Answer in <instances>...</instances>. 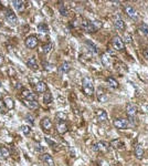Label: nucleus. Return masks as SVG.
I'll list each match as a JSON object with an SVG mask.
<instances>
[{
    "label": "nucleus",
    "instance_id": "25",
    "mask_svg": "<svg viewBox=\"0 0 148 166\" xmlns=\"http://www.w3.org/2000/svg\"><path fill=\"white\" fill-rule=\"evenodd\" d=\"M86 46H87V48H89L90 50H91V52H93L94 54H97L98 53V49H97V47L94 44L92 41H90V40H86Z\"/></svg>",
    "mask_w": 148,
    "mask_h": 166
},
{
    "label": "nucleus",
    "instance_id": "9",
    "mask_svg": "<svg viewBox=\"0 0 148 166\" xmlns=\"http://www.w3.org/2000/svg\"><path fill=\"white\" fill-rule=\"evenodd\" d=\"M137 107L134 105L133 103H129V104H127V107H126V113L128 115V117H135L136 114H137Z\"/></svg>",
    "mask_w": 148,
    "mask_h": 166
},
{
    "label": "nucleus",
    "instance_id": "38",
    "mask_svg": "<svg viewBox=\"0 0 148 166\" xmlns=\"http://www.w3.org/2000/svg\"><path fill=\"white\" fill-rule=\"evenodd\" d=\"M144 55H145V58L148 60V49H146V50L144 51Z\"/></svg>",
    "mask_w": 148,
    "mask_h": 166
},
{
    "label": "nucleus",
    "instance_id": "17",
    "mask_svg": "<svg viewBox=\"0 0 148 166\" xmlns=\"http://www.w3.org/2000/svg\"><path fill=\"white\" fill-rule=\"evenodd\" d=\"M114 26H115V28L117 30H119V31H124V30H125V22H124L119 17H117L115 19Z\"/></svg>",
    "mask_w": 148,
    "mask_h": 166
},
{
    "label": "nucleus",
    "instance_id": "20",
    "mask_svg": "<svg viewBox=\"0 0 148 166\" xmlns=\"http://www.w3.org/2000/svg\"><path fill=\"white\" fill-rule=\"evenodd\" d=\"M27 65H28V68L32 69V70H38V63H37V60L35 58H31L27 61Z\"/></svg>",
    "mask_w": 148,
    "mask_h": 166
},
{
    "label": "nucleus",
    "instance_id": "26",
    "mask_svg": "<svg viewBox=\"0 0 148 166\" xmlns=\"http://www.w3.org/2000/svg\"><path fill=\"white\" fill-rule=\"evenodd\" d=\"M4 103L7 110H11V109L14 107V102H13V100L11 98H6L4 100Z\"/></svg>",
    "mask_w": 148,
    "mask_h": 166
},
{
    "label": "nucleus",
    "instance_id": "30",
    "mask_svg": "<svg viewBox=\"0 0 148 166\" xmlns=\"http://www.w3.org/2000/svg\"><path fill=\"white\" fill-rule=\"evenodd\" d=\"M55 119L58 120L59 122H64V121L66 120V113L60 111V112H58V113L55 114Z\"/></svg>",
    "mask_w": 148,
    "mask_h": 166
},
{
    "label": "nucleus",
    "instance_id": "40",
    "mask_svg": "<svg viewBox=\"0 0 148 166\" xmlns=\"http://www.w3.org/2000/svg\"><path fill=\"white\" fill-rule=\"evenodd\" d=\"M0 86H1V83H0Z\"/></svg>",
    "mask_w": 148,
    "mask_h": 166
},
{
    "label": "nucleus",
    "instance_id": "7",
    "mask_svg": "<svg viewBox=\"0 0 148 166\" xmlns=\"http://www.w3.org/2000/svg\"><path fill=\"white\" fill-rule=\"evenodd\" d=\"M114 126L118 130H124V128H127L128 126V121L126 119H116L114 120Z\"/></svg>",
    "mask_w": 148,
    "mask_h": 166
},
{
    "label": "nucleus",
    "instance_id": "12",
    "mask_svg": "<svg viewBox=\"0 0 148 166\" xmlns=\"http://www.w3.org/2000/svg\"><path fill=\"white\" fill-rule=\"evenodd\" d=\"M41 128H42L43 131L49 132L51 128H52V122H51V120L48 119V117H44V119L41 121Z\"/></svg>",
    "mask_w": 148,
    "mask_h": 166
},
{
    "label": "nucleus",
    "instance_id": "34",
    "mask_svg": "<svg viewBox=\"0 0 148 166\" xmlns=\"http://www.w3.org/2000/svg\"><path fill=\"white\" fill-rule=\"evenodd\" d=\"M59 11H60V13H61L62 16H64V17H65V16H68V13H69L66 7H65V6H63V4H62V2H61V6L59 7Z\"/></svg>",
    "mask_w": 148,
    "mask_h": 166
},
{
    "label": "nucleus",
    "instance_id": "19",
    "mask_svg": "<svg viewBox=\"0 0 148 166\" xmlns=\"http://www.w3.org/2000/svg\"><path fill=\"white\" fill-rule=\"evenodd\" d=\"M37 30L40 34H48L49 33V27L45 25V23H40L37 27Z\"/></svg>",
    "mask_w": 148,
    "mask_h": 166
},
{
    "label": "nucleus",
    "instance_id": "37",
    "mask_svg": "<svg viewBox=\"0 0 148 166\" xmlns=\"http://www.w3.org/2000/svg\"><path fill=\"white\" fill-rule=\"evenodd\" d=\"M4 62V58L2 57V55H0V65H2Z\"/></svg>",
    "mask_w": 148,
    "mask_h": 166
},
{
    "label": "nucleus",
    "instance_id": "1",
    "mask_svg": "<svg viewBox=\"0 0 148 166\" xmlns=\"http://www.w3.org/2000/svg\"><path fill=\"white\" fill-rule=\"evenodd\" d=\"M82 86H83V92H84L87 96H91L93 95L94 93V84H93V80L91 78L86 77L83 79V83H82Z\"/></svg>",
    "mask_w": 148,
    "mask_h": 166
},
{
    "label": "nucleus",
    "instance_id": "35",
    "mask_svg": "<svg viewBox=\"0 0 148 166\" xmlns=\"http://www.w3.org/2000/svg\"><path fill=\"white\" fill-rule=\"evenodd\" d=\"M21 131H22V133H23L25 135H29L30 132H31V128H30V126H28V125H22V126H21Z\"/></svg>",
    "mask_w": 148,
    "mask_h": 166
},
{
    "label": "nucleus",
    "instance_id": "6",
    "mask_svg": "<svg viewBox=\"0 0 148 166\" xmlns=\"http://www.w3.org/2000/svg\"><path fill=\"white\" fill-rule=\"evenodd\" d=\"M25 47L27 48H29V49H34V48L38 46L39 40L35 36H30V37H28V38L25 39Z\"/></svg>",
    "mask_w": 148,
    "mask_h": 166
},
{
    "label": "nucleus",
    "instance_id": "13",
    "mask_svg": "<svg viewBox=\"0 0 148 166\" xmlns=\"http://www.w3.org/2000/svg\"><path fill=\"white\" fill-rule=\"evenodd\" d=\"M41 159L43 161V163L47 166H55L54 161H53V157L51 156L50 154H43Z\"/></svg>",
    "mask_w": 148,
    "mask_h": 166
},
{
    "label": "nucleus",
    "instance_id": "3",
    "mask_svg": "<svg viewBox=\"0 0 148 166\" xmlns=\"http://www.w3.org/2000/svg\"><path fill=\"white\" fill-rule=\"evenodd\" d=\"M91 149H93L94 152H103V153H105V152L108 151V144L101 141V142H97V143L92 145Z\"/></svg>",
    "mask_w": 148,
    "mask_h": 166
},
{
    "label": "nucleus",
    "instance_id": "14",
    "mask_svg": "<svg viewBox=\"0 0 148 166\" xmlns=\"http://www.w3.org/2000/svg\"><path fill=\"white\" fill-rule=\"evenodd\" d=\"M96 95H97L98 101H101V102H104V101L107 100V94H106L105 90L103 89L102 86H100V88L97 89V91H96Z\"/></svg>",
    "mask_w": 148,
    "mask_h": 166
},
{
    "label": "nucleus",
    "instance_id": "32",
    "mask_svg": "<svg viewBox=\"0 0 148 166\" xmlns=\"http://www.w3.org/2000/svg\"><path fill=\"white\" fill-rule=\"evenodd\" d=\"M102 62H103V64L106 65V67H110V58L107 54H103L102 55Z\"/></svg>",
    "mask_w": 148,
    "mask_h": 166
},
{
    "label": "nucleus",
    "instance_id": "21",
    "mask_svg": "<svg viewBox=\"0 0 148 166\" xmlns=\"http://www.w3.org/2000/svg\"><path fill=\"white\" fill-rule=\"evenodd\" d=\"M70 69H71L70 63H68V62H63V63L59 67V72L60 73H68L69 71H70Z\"/></svg>",
    "mask_w": 148,
    "mask_h": 166
},
{
    "label": "nucleus",
    "instance_id": "41",
    "mask_svg": "<svg viewBox=\"0 0 148 166\" xmlns=\"http://www.w3.org/2000/svg\"><path fill=\"white\" fill-rule=\"evenodd\" d=\"M0 27H1V23H0Z\"/></svg>",
    "mask_w": 148,
    "mask_h": 166
},
{
    "label": "nucleus",
    "instance_id": "24",
    "mask_svg": "<svg viewBox=\"0 0 148 166\" xmlns=\"http://www.w3.org/2000/svg\"><path fill=\"white\" fill-rule=\"evenodd\" d=\"M0 155L4 158H8V157H10L11 153H10V151H9L8 147H6V146H0Z\"/></svg>",
    "mask_w": 148,
    "mask_h": 166
},
{
    "label": "nucleus",
    "instance_id": "28",
    "mask_svg": "<svg viewBox=\"0 0 148 166\" xmlns=\"http://www.w3.org/2000/svg\"><path fill=\"white\" fill-rule=\"evenodd\" d=\"M52 101H53V96H52L51 92H45L44 95H43V103L48 105V104H50Z\"/></svg>",
    "mask_w": 148,
    "mask_h": 166
},
{
    "label": "nucleus",
    "instance_id": "5",
    "mask_svg": "<svg viewBox=\"0 0 148 166\" xmlns=\"http://www.w3.org/2000/svg\"><path fill=\"white\" fill-rule=\"evenodd\" d=\"M112 44H113L114 49L118 50V51L124 50V48H125V43H124V41L122 40V38L118 37V36H115L114 38H113V40H112Z\"/></svg>",
    "mask_w": 148,
    "mask_h": 166
},
{
    "label": "nucleus",
    "instance_id": "22",
    "mask_svg": "<svg viewBox=\"0 0 148 166\" xmlns=\"http://www.w3.org/2000/svg\"><path fill=\"white\" fill-rule=\"evenodd\" d=\"M106 83L110 85L112 89H116V88H118V82L115 80L114 78L112 77H108L106 79Z\"/></svg>",
    "mask_w": 148,
    "mask_h": 166
},
{
    "label": "nucleus",
    "instance_id": "18",
    "mask_svg": "<svg viewBox=\"0 0 148 166\" xmlns=\"http://www.w3.org/2000/svg\"><path fill=\"white\" fill-rule=\"evenodd\" d=\"M135 155L138 159H142V158L144 157V149H143L142 145L137 144L135 146Z\"/></svg>",
    "mask_w": 148,
    "mask_h": 166
},
{
    "label": "nucleus",
    "instance_id": "16",
    "mask_svg": "<svg viewBox=\"0 0 148 166\" xmlns=\"http://www.w3.org/2000/svg\"><path fill=\"white\" fill-rule=\"evenodd\" d=\"M56 131L60 134H64V133H66L69 131L68 125L65 124V122H59L56 124Z\"/></svg>",
    "mask_w": 148,
    "mask_h": 166
},
{
    "label": "nucleus",
    "instance_id": "33",
    "mask_svg": "<svg viewBox=\"0 0 148 166\" xmlns=\"http://www.w3.org/2000/svg\"><path fill=\"white\" fill-rule=\"evenodd\" d=\"M139 30L142 31V33L145 34L146 37H148V26L146 23H142L139 27Z\"/></svg>",
    "mask_w": 148,
    "mask_h": 166
},
{
    "label": "nucleus",
    "instance_id": "31",
    "mask_svg": "<svg viewBox=\"0 0 148 166\" xmlns=\"http://www.w3.org/2000/svg\"><path fill=\"white\" fill-rule=\"evenodd\" d=\"M51 50H52V43L51 42H48V43H45V44H43V47H42L43 53L48 54V53L51 52Z\"/></svg>",
    "mask_w": 148,
    "mask_h": 166
},
{
    "label": "nucleus",
    "instance_id": "36",
    "mask_svg": "<svg viewBox=\"0 0 148 166\" xmlns=\"http://www.w3.org/2000/svg\"><path fill=\"white\" fill-rule=\"evenodd\" d=\"M125 39H126V41H127L128 43L131 42V34H129V33L125 34Z\"/></svg>",
    "mask_w": 148,
    "mask_h": 166
},
{
    "label": "nucleus",
    "instance_id": "10",
    "mask_svg": "<svg viewBox=\"0 0 148 166\" xmlns=\"http://www.w3.org/2000/svg\"><path fill=\"white\" fill-rule=\"evenodd\" d=\"M34 90H35L38 93H45L48 90V86L43 81H38L34 84Z\"/></svg>",
    "mask_w": 148,
    "mask_h": 166
},
{
    "label": "nucleus",
    "instance_id": "4",
    "mask_svg": "<svg viewBox=\"0 0 148 166\" xmlns=\"http://www.w3.org/2000/svg\"><path fill=\"white\" fill-rule=\"evenodd\" d=\"M4 17H6V20H7L9 23H11V25H17V22H18L17 16L12 12L11 9H6V10H4Z\"/></svg>",
    "mask_w": 148,
    "mask_h": 166
},
{
    "label": "nucleus",
    "instance_id": "11",
    "mask_svg": "<svg viewBox=\"0 0 148 166\" xmlns=\"http://www.w3.org/2000/svg\"><path fill=\"white\" fill-rule=\"evenodd\" d=\"M125 11H126L127 16L131 19H134V20H137V18H138V13L136 11L135 9L133 8L131 6H126L125 7Z\"/></svg>",
    "mask_w": 148,
    "mask_h": 166
},
{
    "label": "nucleus",
    "instance_id": "39",
    "mask_svg": "<svg viewBox=\"0 0 148 166\" xmlns=\"http://www.w3.org/2000/svg\"><path fill=\"white\" fill-rule=\"evenodd\" d=\"M144 110H145V111H147V112H148V104L144 107Z\"/></svg>",
    "mask_w": 148,
    "mask_h": 166
},
{
    "label": "nucleus",
    "instance_id": "2",
    "mask_svg": "<svg viewBox=\"0 0 148 166\" xmlns=\"http://www.w3.org/2000/svg\"><path fill=\"white\" fill-rule=\"evenodd\" d=\"M82 28H83L84 31L90 32V33H93L95 31H97V29H98L94 22H91V21H89V20H83V21H82Z\"/></svg>",
    "mask_w": 148,
    "mask_h": 166
},
{
    "label": "nucleus",
    "instance_id": "27",
    "mask_svg": "<svg viewBox=\"0 0 148 166\" xmlns=\"http://www.w3.org/2000/svg\"><path fill=\"white\" fill-rule=\"evenodd\" d=\"M96 115H97V119L101 121V122H104L107 120V113H106V111L104 110H98L96 112Z\"/></svg>",
    "mask_w": 148,
    "mask_h": 166
},
{
    "label": "nucleus",
    "instance_id": "15",
    "mask_svg": "<svg viewBox=\"0 0 148 166\" xmlns=\"http://www.w3.org/2000/svg\"><path fill=\"white\" fill-rule=\"evenodd\" d=\"M25 1H20V0H14V1H12V6L19 12H22L25 10Z\"/></svg>",
    "mask_w": 148,
    "mask_h": 166
},
{
    "label": "nucleus",
    "instance_id": "29",
    "mask_svg": "<svg viewBox=\"0 0 148 166\" xmlns=\"http://www.w3.org/2000/svg\"><path fill=\"white\" fill-rule=\"evenodd\" d=\"M25 105L29 107L30 110H37L39 107V103L37 101H25Z\"/></svg>",
    "mask_w": 148,
    "mask_h": 166
},
{
    "label": "nucleus",
    "instance_id": "23",
    "mask_svg": "<svg viewBox=\"0 0 148 166\" xmlns=\"http://www.w3.org/2000/svg\"><path fill=\"white\" fill-rule=\"evenodd\" d=\"M110 146L113 147V149H123L124 147V143L122 142V141H119V140H113L112 142H110Z\"/></svg>",
    "mask_w": 148,
    "mask_h": 166
},
{
    "label": "nucleus",
    "instance_id": "8",
    "mask_svg": "<svg viewBox=\"0 0 148 166\" xmlns=\"http://www.w3.org/2000/svg\"><path fill=\"white\" fill-rule=\"evenodd\" d=\"M22 96L25 101H37V95L30 90H22Z\"/></svg>",
    "mask_w": 148,
    "mask_h": 166
}]
</instances>
